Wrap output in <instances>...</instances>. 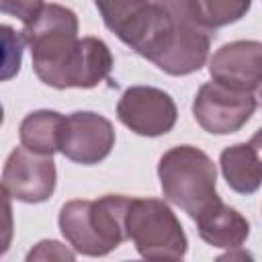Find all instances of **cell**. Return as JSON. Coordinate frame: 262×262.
<instances>
[{
  "label": "cell",
  "instance_id": "obj_1",
  "mask_svg": "<svg viewBox=\"0 0 262 262\" xmlns=\"http://www.w3.org/2000/svg\"><path fill=\"white\" fill-rule=\"evenodd\" d=\"M211 49V29L194 12L192 0H151V14L133 49L168 76L199 72Z\"/></svg>",
  "mask_w": 262,
  "mask_h": 262
},
{
  "label": "cell",
  "instance_id": "obj_2",
  "mask_svg": "<svg viewBox=\"0 0 262 262\" xmlns=\"http://www.w3.org/2000/svg\"><path fill=\"white\" fill-rule=\"evenodd\" d=\"M20 33L31 47V61L37 78L57 90L72 88L80 49L76 12L61 4H45L37 18L25 25Z\"/></svg>",
  "mask_w": 262,
  "mask_h": 262
},
{
  "label": "cell",
  "instance_id": "obj_3",
  "mask_svg": "<svg viewBox=\"0 0 262 262\" xmlns=\"http://www.w3.org/2000/svg\"><path fill=\"white\" fill-rule=\"evenodd\" d=\"M131 196L104 194L96 201L76 199L59 209V231L74 252L106 256L127 239L125 215Z\"/></svg>",
  "mask_w": 262,
  "mask_h": 262
},
{
  "label": "cell",
  "instance_id": "obj_4",
  "mask_svg": "<svg viewBox=\"0 0 262 262\" xmlns=\"http://www.w3.org/2000/svg\"><path fill=\"white\" fill-rule=\"evenodd\" d=\"M158 178L164 196L192 221L219 201L217 168L201 147L174 145L164 151L158 162Z\"/></svg>",
  "mask_w": 262,
  "mask_h": 262
},
{
  "label": "cell",
  "instance_id": "obj_5",
  "mask_svg": "<svg viewBox=\"0 0 262 262\" xmlns=\"http://www.w3.org/2000/svg\"><path fill=\"white\" fill-rule=\"evenodd\" d=\"M127 239L133 242L137 254L147 260H182L188 250L186 233L162 199L131 196L127 215Z\"/></svg>",
  "mask_w": 262,
  "mask_h": 262
},
{
  "label": "cell",
  "instance_id": "obj_6",
  "mask_svg": "<svg viewBox=\"0 0 262 262\" xmlns=\"http://www.w3.org/2000/svg\"><path fill=\"white\" fill-rule=\"evenodd\" d=\"M256 104L252 92L233 90L211 80L196 90L192 117L211 135H231L252 119Z\"/></svg>",
  "mask_w": 262,
  "mask_h": 262
},
{
  "label": "cell",
  "instance_id": "obj_7",
  "mask_svg": "<svg viewBox=\"0 0 262 262\" xmlns=\"http://www.w3.org/2000/svg\"><path fill=\"white\" fill-rule=\"evenodd\" d=\"M57 182L53 156L37 154L25 145L14 147L2 168V190L6 196L37 205L51 199Z\"/></svg>",
  "mask_w": 262,
  "mask_h": 262
},
{
  "label": "cell",
  "instance_id": "obj_8",
  "mask_svg": "<svg viewBox=\"0 0 262 262\" xmlns=\"http://www.w3.org/2000/svg\"><path fill=\"white\" fill-rule=\"evenodd\" d=\"M117 119L141 137H160L174 129L178 108L174 98L156 86H129L117 102Z\"/></svg>",
  "mask_w": 262,
  "mask_h": 262
},
{
  "label": "cell",
  "instance_id": "obj_9",
  "mask_svg": "<svg viewBox=\"0 0 262 262\" xmlns=\"http://www.w3.org/2000/svg\"><path fill=\"white\" fill-rule=\"evenodd\" d=\"M115 147L113 123L92 111H76L63 119L59 151L74 164L94 166L108 158Z\"/></svg>",
  "mask_w": 262,
  "mask_h": 262
},
{
  "label": "cell",
  "instance_id": "obj_10",
  "mask_svg": "<svg viewBox=\"0 0 262 262\" xmlns=\"http://www.w3.org/2000/svg\"><path fill=\"white\" fill-rule=\"evenodd\" d=\"M209 76L233 90H258L262 84V41L239 39L221 45L209 59Z\"/></svg>",
  "mask_w": 262,
  "mask_h": 262
},
{
  "label": "cell",
  "instance_id": "obj_11",
  "mask_svg": "<svg viewBox=\"0 0 262 262\" xmlns=\"http://www.w3.org/2000/svg\"><path fill=\"white\" fill-rule=\"evenodd\" d=\"M196 229L203 242L221 250H237L250 235L248 219L221 199L211 203L196 219Z\"/></svg>",
  "mask_w": 262,
  "mask_h": 262
},
{
  "label": "cell",
  "instance_id": "obj_12",
  "mask_svg": "<svg viewBox=\"0 0 262 262\" xmlns=\"http://www.w3.org/2000/svg\"><path fill=\"white\" fill-rule=\"evenodd\" d=\"M94 6L104 27L135 49L151 14V0H94Z\"/></svg>",
  "mask_w": 262,
  "mask_h": 262
},
{
  "label": "cell",
  "instance_id": "obj_13",
  "mask_svg": "<svg viewBox=\"0 0 262 262\" xmlns=\"http://www.w3.org/2000/svg\"><path fill=\"white\" fill-rule=\"evenodd\" d=\"M219 168L227 186L237 194H254L262 186V154L252 141L225 147Z\"/></svg>",
  "mask_w": 262,
  "mask_h": 262
},
{
  "label": "cell",
  "instance_id": "obj_14",
  "mask_svg": "<svg viewBox=\"0 0 262 262\" xmlns=\"http://www.w3.org/2000/svg\"><path fill=\"white\" fill-rule=\"evenodd\" d=\"M63 115L57 111L41 108L29 113L20 125H18V137L20 145H25L31 151L53 156L59 151V137L63 127Z\"/></svg>",
  "mask_w": 262,
  "mask_h": 262
},
{
  "label": "cell",
  "instance_id": "obj_15",
  "mask_svg": "<svg viewBox=\"0 0 262 262\" xmlns=\"http://www.w3.org/2000/svg\"><path fill=\"white\" fill-rule=\"evenodd\" d=\"M115 59L108 45L98 37H82L74 68L72 88H94L113 72Z\"/></svg>",
  "mask_w": 262,
  "mask_h": 262
},
{
  "label": "cell",
  "instance_id": "obj_16",
  "mask_svg": "<svg viewBox=\"0 0 262 262\" xmlns=\"http://www.w3.org/2000/svg\"><path fill=\"white\" fill-rule=\"evenodd\" d=\"M196 18L211 31L233 25L242 20L250 6L252 0H192Z\"/></svg>",
  "mask_w": 262,
  "mask_h": 262
},
{
  "label": "cell",
  "instance_id": "obj_17",
  "mask_svg": "<svg viewBox=\"0 0 262 262\" xmlns=\"http://www.w3.org/2000/svg\"><path fill=\"white\" fill-rule=\"evenodd\" d=\"M2 43H4V66H2V80H10L12 76L18 74L20 70V59H23V47H25V37L23 33H14L12 27L4 25L2 27Z\"/></svg>",
  "mask_w": 262,
  "mask_h": 262
},
{
  "label": "cell",
  "instance_id": "obj_18",
  "mask_svg": "<svg viewBox=\"0 0 262 262\" xmlns=\"http://www.w3.org/2000/svg\"><path fill=\"white\" fill-rule=\"evenodd\" d=\"M43 0H0V10L2 14L14 16L20 23L29 25L31 20L37 18V14L43 10Z\"/></svg>",
  "mask_w": 262,
  "mask_h": 262
},
{
  "label": "cell",
  "instance_id": "obj_19",
  "mask_svg": "<svg viewBox=\"0 0 262 262\" xmlns=\"http://www.w3.org/2000/svg\"><path fill=\"white\" fill-rule=\"evenodd\" d=\"M51 260V258H59V260H74L76 258V252L68 250L63 244L55 242V239H43L39 242L29 254H27V260Z\"/></svg>",
  "mask_w": 262,
  "mask_h": 262
},
{
  "label": "cell",
  "instance_id": "obj_20",
  "mask_svg": "<svg viewBox=\"0 0 262 262\" xmlns=\"http://www.w3.org/2000/svg\"><path fill=\"white\" fill-rule=\"evenodd\" d=\"M258 102L262 104V84H260V88H258Z\"/></svg>",
  "mask_w": 262,
  "mask_h": 262
}]
</instances>
